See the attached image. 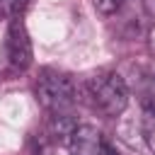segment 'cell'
I'll list each match as a JSON object with an SVG mask.
<instances>
[{
	"instance_id": "obj_6",
	"label": "cell",
	"mask_w": 155,
	"mask_h": 155,
	"mask_svg": "<svg viewBox=\"0 0 155 155\" xmlns=\"http://www.w3.org/2000/svg\"><path fill=\"white\" fill-rule=\"evenodd\" d=\"M136 92L145 109H155V70H140L136 78Z\"/></svg>"
},
{
	"instance_id": "obj_3",
	"label": "cell",
	"mask_w": 155,
	"mask_h": 155,
	"mask_svg": "<svg viewBox=\"0 0 155 155\" xmlns=\"http://www.w3.org/2000/svg\"><path fill=\"white\" fill-rule=\"evenodd\" d=\"M2 56H5V63H7V68L12 73H22V70H27L31 65L34 51H31V39H29V31H27L22 17L7 19Z\"/></svg>"
},
{
	"instance_id": "obj_2",
	"label": "cell",
	"mask_w": 155,
	"mask_h": 155,
	"mask_svg": "<svg viewBox=\"0 0 155 155\" xmlns=\"http://www.w3.org/2000/svg\"><path fill=\"white\" fill-rule=\"evenodd\" d=\"M87 97L92 107L104 116H119L128 107V85L114 70H99L87 78Z\"/></svg>"
},
{
	"instance_id": "obj_9",
	"label": "cell",
	"mask_w": 155,
	"mask_h": 155,
	"mask_svg": "<svg viewBox=\"0 0 155 155\" xmlns=\"http://www.w3.org/2000/svg\"><path fill=\"white\" fill-rule=\"evenodd\" d=\"M92 2H94V10H97L99 15H104V17L119 12L121 5H124V0H92Z\"/></svg>"
},
{
	"instance_id": "obj_5",
	"label": "cell",
	"mask_w": 155,
	"mask_h": 155,
	"mask_svg": "<svg viewBox=\"0 0 155 155\" xmlns=\"http://www.w3.org/2000/svg\"><path fill=\"white\" fill-rule=\"evenodd\" d=\"M75 128H78V124H75L70 111H58V114H51V119H48V138L53 143L68 145Z\"/></svg>"
},
{
	"instance_id": "obj_7",
	"label": "cell",
	"mask_w": 155,
	"mask_h": 155,
	"mask_svg": "<svg viewBox=\"0 0 155 155\" xmlns=\"http://www.w3.org/2000/svg\"><path fill=\"white\" fill-rule=\"evenodd\" d=\"M29 0H0V17L2 19H12V17H22V12L27 10Z\"/></svg>"
},
{
	"instance_id": "obj_4",
	"label": "cell",
	"mask_w": 155,
	"mask_h": 155,
	"mask_svg": "<svg viewBox=\"0 0 155 155\" xmlns=\"http://www.w3.org/2000/svg\"><path fill=\"white\" fill-rule=\"evenodd\" d=\"M70 155H109V145L104 143L102 133L94 126H78L68 140Z\"/></svg>"
},
{
	"instance_id": "obj_10",
	"label": "cell",
	"mask_w": 155,
	"mask_h": 155,
	"mask_svg": "<svg viewBox=\"0 0 155 155\" xmlns=\"http://www.w3.org/2000/svg\"><path fill=\"white\" fill-rule=\"evenodd\" d=\"M143 7L150 17H155V0H143Z\"/></svg>"
},
{
	"instance_id": "obj_8",
	"label": "cell",
	"mask_w": 155,
	"mask_h": 155,
	"mask_svg": "<svg viewBox=\"0 0 155 155\" xmlns=\"http://www.w3.org/2000/svg\"><path fill=\"white\" fill-rule=\"evenodd\" d=\"M143 138H145V145L150 148V153H155V109H145V116H143Z\"/></svg>"
},
{
	"instance_id": "obj_11",
	"label": "cell",
	"mask_w": 155,
	"mask_h": 155,
	"mask_svg": "<svg viewBox=\"0 0 155 155\" xmlns=\"http://www.w3.org/2000/svg\"><path fill=\"white\" fill-rule=\"evenodd\" d=\"M109 155H121V153H116L114 148H109Z\"/></svg>"
},
{
	"instance_id": "obj_1",
	"label": "cell",
	"mask_w": 155,
	"mask_h": 155,
	"mask_svg": "<svg viewBox=\"0 0 155 155\" xmlns=\"http://www.w3.org/2000/svg\"><path fill=\"white\" fill-rule=\"evenodd\" d=\"M36 102L48 111V114H58V111H70L78 102V87L75 80L58 70V68H41L36 85Z\"/></svg>"
}]
</instances>
